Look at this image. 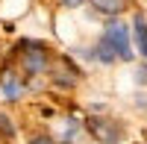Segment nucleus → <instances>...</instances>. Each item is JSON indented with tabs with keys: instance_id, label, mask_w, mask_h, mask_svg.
Instances as JSON below:
<instances>
[{
	"instance_id": "1a4fd4ad",
	"label": "nucleus",
	"mask_w": 147,
	"mask_h": 144,
	"mask_svg": "<svg viewBox=\"0 0 147 144\" xmlns=\"http://www.w3.org/2000/svg\"><path fill=\"white\" fill-rule=\"evenodd\" d=\"M91 50H94V62H97V65H103V68H112V65H118V56H115L112 44L106 41V35H103V32L97 35V41L91 44Z\"/></svg>"
},
{
	"instance_id": "ddd939ff",
	"label": "nucleus",
	"mask_w": 147,
	"mask_h": 144,
	"mask_svg": "<svg viewBox=\"0 0 147 144\" xmlns=\"http://www.w3.org/2000/svg\"><path fill=\"white\" fill-rule=\"evenodd\" d=\"M132 103H136V109L147 112V88H136V94H132Z\"/></svg>"
},
{
	"instance_id": "7ed1b4c3",
	"label": "nucleus",
	"mask_w": 147,
	"mask_h": 144,
	"mask_svg": "<svg viewBox=\"0 0 147 144\" xmlns=\"http://www.w3.org/2000/svg\"><path fill=\"white\" fill-rule=\"evenodd\" d=\"M100 32L106 35V41L112 44L118 62H136V59H138L136 47H132V32H129V24H127V21H121V18H109V21L103 24Z\"/></svg>"
},
{
	"instance_id": "9d476101",
	"label": "nucleus",
	"mask_w": 147,
	"mask_h": 144,
	"mask_svg": "<svg viewBox=\"0 0 147 144\" xmlns=\"http://www.w3.org/2000/svg\"><path fill=\"white\" fill-rule=\"evenodd\" d=\"M15 138H18V124L12 121V115H9V112H3V109H0V141L12 144Z\"/></svg>"
},
{
	"instance_id": "423d86ee",
	"label": "nucleus",
	"mask_w": 147,
	"mask_h": 144,
	"mask_svg": "<svg viewBox=\"0 0 147 144\" xmlns=\"http://www.w3.org/2000/svg\"><path fill=\"white\" fill-rule=\"evenodd\" d=\"M85 135V115H65L62 118V133H59V144H82Z\"/></svg>"
},
{
	"instance_id": "f03ea898",
	"label": "nucleus",
	"mask_w": 147,
	"mask_h": 144,
	"mask_svg": "<svg viewBox=\"0 0 147 144\" xmlns=\"http://www.w3.org/2000/svg\"><path fill=\"white\" fill-rule=\"evenodd\" d=\"M85 133L97 144H124L127 127L121 118H112V115H85Z\"/></svg>"
},
{
	"instance_id": "f257e3e1",
	"label": "nucleus",
	"mask_w": 147,
	"mask_h": 144,
	"mask_svg": "<svg viewBox=\"0 0 147 144\" xmlns=\"http://www.w3.org/2000/svg\"><path fill=\"white\" fill-rule=\"evenodd\" d=\"M18 59H21V71L27 74V79L35 77H44L53 65V56L47 50L44 41H32V38H24L18 44Z\"/></svg>"
},
{
	"instance_id": "f8f14e48",
	"label": "nucleus",
	"mask_w": 147,
	"mask_h": 144,
	"mask_svg": "<svg viewBox=\"0 0 147 144\" xmlns=\"http://www.w3.org/2000/svg\"><path fill=\"white\" fill-rule=\"evenodd\" d=\"M136 88H147V59H141L138 68H136Z\"/></svg>"
},
{
	"instance_id": "4468645a",
	"label": "nucleus",
	"mask_w": 147,
	"mask_h": 144,
	"mask_svg": "<svg viewBox=\"0 0 147 144\" xmlns=\"http://www.w3.org/2000/svg\"><path fill=\"white\" fill-rule=\"evenodd\" d=\"M59 3H62L65 9H80V6H85V3H88V0H59Z\"/></svg>"
},
{
	"instance_id": "39448f33",
	"label": "nucleus",
	"mask_w": 147,
	"mask_h": 144,
	"mask_svg": "<svg viewBox=\"0 0 147 144\" xmlns=\"http://www.w3.org/2000/svg\"><path fill=\"white\" fill-rule=\"evenodd\" d=\"M27 94V79L24 74H18L15 68H6L0 74V100L3 103H21Z\"/></svg>"
},
{
	"instance_id": "9b49d317",
	"label": "nucleus",
	"mask_w": 147,
	"mask_h": 144,
	"mask_svg": "<svg viewBox=\"0 0 147 144\" xmlns=\"http://www.w3.org/2000/svg\"><path fill=\"white\" fill-rule=\"evenodd\" d=\"M27 144H59V141H56V135L47 133V129H38V133L27 135Z\"/></svg>"
},
{
	"instance_id": "6e6552de",
	"label": "nucleus",
	"mask_w": 147,
	"mask_h": 144,
	"mask_svg": "<svg viewBox=\"0 0 147 144\" xmlns=\"http://www.w3.org/2000/svg\"><path fill=\"white\" fill-rule=\"evenodd\" d=\"M88 6L97 12V15H103L109 21V18H121L124 15L127 6H129V0H88Z\"/></svg>"
},
{
	"instance_id": "20e7f679",
	"label": "nucleus",
	"mask_w": 147,
	"mask_h": 144,
	"mask_svg": "<svg viewBox=\"0 0 147 144\" xmlns=\"http://www.w3.org/2000/svg\"><path fill=\"white\" fill-rule=\"evenodd\" d=\"M47 77H50V82H53L56 88H65V91H68V88H77V85H80V79H82V71H80L77 65H74L68 56H62L56 65H50Z\"/></svg>"
},
{
	"instance_id": "0eeeda50",
	"label": "nucleus",
	"mask_w": 147,
	"mask_h": 144,
	"mask_svg": "<svg viewBox=\"0 0 147 144\" xmlns=\"http://www.w3.org/2000/svg\"><path fill=\"white\" fill-rule=\"evenodd\" d=\"M129 32H132V47H136V53L141 59H147V15L144 12H132Z\"/></svg>"
}]
</instances>
